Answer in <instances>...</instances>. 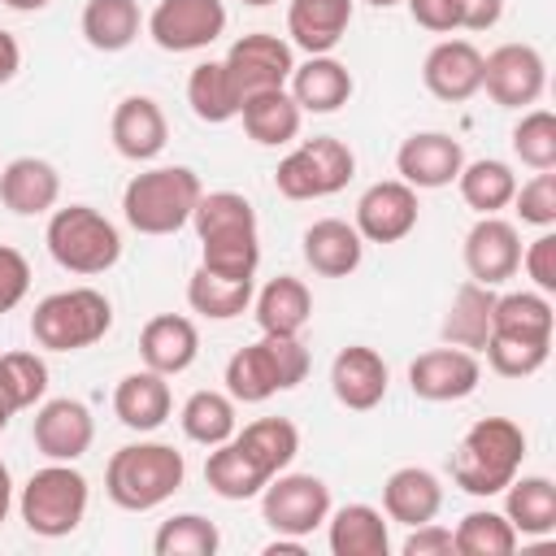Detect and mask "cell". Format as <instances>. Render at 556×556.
I'll return each mask as SVG.
<instances>
[{
	"label": "cell",
	"mask_w": 556,
	"mask_h": 556,
	"mask_svg": "<svg viewBox=\"0 0 556 556\" xmlns=\"http://www.w3.org/2000/svg\"><path fill=\"white\" fill-rule=\"evenodd\" d=\"M191 226L200 235V265L222 278H256L261 265V230L256 208L239 191H208L200 195Z\"/></svg>",
	"instance_id": "cell-1"
},
{
	"label": "cell",
	"mask_w": 556,
	"mask_h": 556,
	"mask_svg": "<svg viewBox=\"0 0 556 556\" xmlns=\"http://www.w3.org/2000/svg\"><path fill=\"white\" fill-rule=\"evenodd\" d=\"M521 460H526V430L513 417H478L460 434L447 469L465 495L491 500L521 473Z\"/></svg>",
	"instance_id": "cell-2"
},
{
	"label": "cell",
	"mask_w": 556,
	"mask_h": 556,
	"mask_svg": "<svg viewBox=\"0 0 556 556\" xmlns=\"http://www.w3.org/2000/svg\"><path fill=\"white\" fill-rule=\"evenodd\" d=\"M187 478V460L174 443H156V439H139L126 443L109 456L104 465V491L117 508L126 513H148L161 508Z\"/></svg>",
	"instance_id": "cell-3"
},
{
	"label": "cell",
	"mask_w": 556,
	"mask_h": 556,
	"mask_svg": "<svg viewBox=\"0 0 556 556\" xmlns=\"http://www.w3.org/2000/svg\"><path fill=\"white\" fill-rule=\"evenodd\" d=\"M204 187L195 169L187 165H156L126 182L122 191V217L139 235H174L191 222Z\"/></svg>",
	"instance_id": "cell-4"
},
{
	"label": "cell",
	"mask_w": 556,
	"mask_h": 556,
	"mask_svg": "<svg viewBox=\"0 0 556 556\" xmlns=\"http://www.w3.org/2000/svg\"><path fill=\"white\" fill-rule=\"evenodd\" d=\"M308 374V348L300 334H261L226 361V395L235 404H265L278 391L300 387Z\"/></svg>",
	"instance_id": "cell-5"
},
{
	"label": "cell",
	"mask_w": 556,
	"mask_h": 556,
	"mask_svg": "<svg viewBox=\"0 0 556 556\" xmlns=\"http://www.w3.org/2000/svg\"><path fill=\"white\" fill-rule=\"evenodd\" d=\"M113 326V304L96 287H70L52 291L30 313V339L48 352H83L100 343Z\"/></svg>",
	"instance_id": "cell-6"
},
{
	"label": "cell",
	"mask_w": 556,
	"mask_h": 556,
	"mask_svg": "<svg viewBox=\"0 0 556 556\" xmlns=\"http://www.w3.org/2000/svg\"><path fill=\"white\" fill-rule=\"evenodd\" d=\"M43 243L52 252V261L70 274H104L117 265L122 256V235L117 226L91 208V204H65V208H52L48 217V230H43Z\"/></svg>",
	"instance_id": "cell-7"
},
{
	"label": "cell",
	"mask_w": 556,
	"mask_h": 556,
	"mask_svg": "<svg viewBox=\"0 0 556 556\" xmlns=\"http://www.w3.org/2000/svg\"><path fill=\"white\" fill-rule=\"evenodd\" d=\"M87 478L70 465V460H48L43 469H35L17 495V513L26 521L30 534L39 539H65L83 526L87 517Z\"/></svg>",
	"instance_id": "cell-8"
},
{
	"label": "cell",
	"mask_w": 556,
	"mask_h": 556,
	"mask_svg": "<svg viewBox=\"0 0 556 556\" xmlns=\"http://www.w3.org/2000/svg\"><path fill=\"white\" fill-rule=\"evenodd\" d=\"M352 174H356L352 148L334 135H313L278 161L274 187L287 200H326V195L343 191L352 182Z\"/></svg>",
	"instance_id": "cell-9"
},
{
	"label": "cell",
	"mask_w": 556,
	"mask_h": 556,
	"mask_svg": "<svg viewBox=\"0 0 556 556\" xmlns=\"http://www.w3.org/2000/svg\"><path fill=\"white\" fill-rule=\"evenodd\" d=\"M261 517L274 534L308 539L330 517V486L317 473H274L261 491Z\"/></svg>",
	"instance_id": "cell-10"
},
{
	"label": "cell",
	"mask_w": 556,
	"mask_h": 556,
	"mask_svg": "<svg viewBox=\"0 0 556 556\" xmlns=\"http://www.w3.org/2000/svg\"><path fill=\"white\" fill-rule=\"evenodd\" d=\"M547 87V61L534 43H500L482 56V91L500 109H530Z\"/></svg>",
	"instance_id": "cell-11"
},
{
	"label": "cell",
	"mask_w": 556,
	"mask_h": 556,
	"mask_svg": "<svg viewBox=\"0 0 556 556\" xmlns=\"http://www.w3.org/2000/svg\"><path fill=\"white\" fill-rule=\"evenodd\" d=\"M239 100L256 96V91H274V87H287L291 70H295V52L287 39L269 35V30H252L243 39L230 43V52L222 56Z\"/></svg>",
	"instance_id": "cell-12"
},
{
	"label": "cell",
	"mask_w": 556,
	"mask_h": 556,
	"mask_svg": "<svg viewBox=\"0 0 556 556\" xmlns=\"http://www.w3.org/2000/svg\"><path fill=\"white\" fill-rule=\"evenodd\" d=\"M226 30V4L222 0H156L148 17V35L165 52H200L217 43Z\"/></svg>",
	"instance_id": "cell-13"
},
{
	"label": "cell",
	"mask_w": 556,
	"mask_h": 556,
	"mask_svg": "<svg viewBox=\"0 0 556 556\" xmlns=\"http://www.w3.org/2000/svg\"><path fill=\"white\" fill-rule=\"evenodd\" d=\"M417 191L400 178H387V182H374L361 191L356 200V230L365 243H400L417 230Z\"/></svg>",
	"instance_id": "cell-14"
},
{
	"label": "cell",
	"mask_w": 556,
	"mask_h": 556,
	"mask_svg": "<svg viewBox=\"0 0 556 556\" xmlns=\"http://www.w3.org/2000/svg\"><path fill=\"white\" fill-rule=\"evenodd\" d=\"M482 382V365H478V352H465V348H430L421 352L413 365H408V387L417 400H430V404H452V400H465L473 395Z\"/></svg>",
	"instance_id": "cell-15"
},
{
	"label": "cell",
	"mask_w": 556,
	"mask_h": 556,
	"mask_svg": "<svg viewBox=\"0 0 556 556\" xmlns=\"http://www.w3.org/2000/svg\"><path fill=\"white\" fill-rule=\"evenodd\" d=\"M460 165H465V148H460V139H452L443 130H417L395 152V174L413 191L452 187L456 174H460Z\"/></svg>",
	"instance_id": "cell-16"
},
{
	"label": "cell",
	"mask_w": 556,
	"mask_h": 556,
	"mask_svg": "<svg viewBox=\"0 0 556 556\" xmlns=\"http://www.w3.org/2000/svg\"><path fill=\"white\" fill-rule=\"evenodd\" d=\"M465 269L482 287H500L521 269V235L500 213L478 217L465 235Z\"/></svg>",
	"instance_id": "cell-17"
},
{
	"label": "cell",
	"mask_w": 556,
	"mask_h": 556,
	"mask_svg": "<svg viewBox=\"0 0 556 556\" xmlns=\"http://www.w3.org/2000/svg\"><path fill=\"white\" fill-rule=\"evenodd\" d=\"M30 439L35 447L48 456V460H78L87 456L91 439H96V421H91V408L83 400H43L35 408V426H30Z\"/></svg>",
	"instance_id": "cell-18"
},
{
	"label": "cell",
	"mask_w": 556,
	"mask_h": 556,
	"mask_svg": "<svg viewBox=\"0 0 556 556\" xmlns=\"http://www.w3.org/2000/svg\"><path fill=\"white\" fill-rule=\"evenodd\" d=\"M421 83L443 104H465L482 91V52L469 39H439L421 61Z\"/></svg>",
	"instance_id": "cell-19"
},
{
	"label": "cell",
	"mask_w": 556,
	"mask_h": 556,
	"mask_svg": "<svg viewBox=\"0 0 556 556\" xmlns=\"http://www.w3.org/2000/svg\"><path fill=\"white\" fill-rule=\"evenodd\" d=\"M387 382H391L387 361H382L374 348H365V343H348V348H339L334 361H330V391H334V400H339L343 408H352V413L378 408V404L387 400Z\"/></svg>",
	"instance_id": "cell-20"
},
{
	"label": "cell",
	"mask_w": 556,
	"mask_h": 556,
	"mask_svg": "<svg viewBox=\"0 0 556 556\" xmlns=\"http://www.w3.org/2000/svg\"><path fill=\"white\" fill-rule=\"evenodd\" d=\"M109 139H113L117 156H126V161H152V156H161V148L169 139V122H165V113H161V104L152 96H126L113 109Z\"/></svg>",
	"instance_id": "cell-21"
},
{
	"label": "cell",
	"mask_w": 556,
	"mask_h": 556,
	"mask_svg": "<svg viewBox=\"0 0 556 556\" xmlns=\"http://www.w3.org/2000/svg\"><path fill=\"white\" fill-rule=\"evenodd\" d=\"M139 356H143L148 369H156L165 378L191 369L195 356H200V330H195V321L182 317V313H156L139 330Z\"/></svg>",
	"instance_id": "cell-22"
},
{
	"label": "cell",
	"mask_w": 556,
	"mask_h": 556,
	"mask_svg": "<svg viewBox=\"0 0 556 556\" xmlns=\"http://www.w3.org/2000/svg\"><path fill=\"white\" fill-rule=\"evenodd\" d=\"M61 200V174L43 156H17L0 169V204L17 217L52 213Z\"/></svg>",
	"instance_id": "cell-23"
},
{
	"label": "cell",
	"mask_w": 556,
	"mask_h": 556,
	"mask_svg": "<svg viewBox=\"0 0 556 556\" xmlns=\"http://www.w3.org/2000/svg\"><path fill=\"white\" fill-rule=\"evenodd\" d=\"M113 413H117V421H122L126 430H139V434L165 426L169 413H174V395H169L165 374H156V369H148V365L135 369V374H126V378L113 387Z\"/></svg>",
	"instance_id": "cell-24"
},
{
	"label": "cell",
	"mask_w": 556,
	"mask_h": 556,
	"mask_svg": "<svg viewBox=\"0 0 556 556\" xmlns=\"http://www.w3.org/2000/svg\"><path fill=\"white\" fill-rule=\"evenodd\" d=\"M352 87H356L352 83V70L343 61H334L330 52L308 56L287 78V91L300 104V113H334V109H343L352 100Z\"/></svg>",
	"instance_id": "cell-25"
},
{
	"label": "cell",
	"mask_w": 556,
	"mask_h": 556,
	"mask_svg": "<svg viewBox=\"0 0 556 556\" xmlns=\"http://www.w3.org/2000/svg\"><path fill=\"white\" fill-rule=\"evenodd\" d=\"M352 4L356 0H291L287 4V35L295 48H304L308 56L334 52L339 39L352 26Z\"/></svg>",
	"instance_id": "cell-26"
},
{
	"label": "cell",
	"mask_w": 556,
	"mask_h": 556,
	"mask_svg": "<svg viewBox=\"0 0 556 556\" xmlns=\"http://www.w3.org/2000/svg\"><path fill=\"white\" fill-rule=\"evenodd\" d=\"M300 248H304L308 269L321 274V278H348V274L361 265V256H365L361 230H356L352 222H343V217H321V222H313V226L304 230Z\"/></svg>",
	"instance_id": "cell-27"
},
{
	"label": "cell",
	"mask_w": 556,
	"mask_h": 556,
	"mask_svg": "<svg viewBox=\"0 0 556 556\" xmlns=\"http://www.w3.org/2000/svg\"><path fill=\"white\" fill-rule=\"evenodd\" d=\"M439 508H443V486L421 465H404V469H395L382 482V513H387V521H400V526L413 530V526L434 521Z\"/></svg>",
	"instance_id": "cell-28"
},
{
	"label": "cell",
	"mask_w": 556,
	"mask_h": 556,
	"mask_svg": "<svg viewBox=\"0 0 556 556\" xmlns=\"http://www.w3.org/2000/svg\"><path fill=\"white\" fill-rule=\"evenodd\" d=\"M252 313H256L261 334H300L313 317V295L300 278L278 274L261 291H252Z\"/></svg>",
	"instance_id": "cell-29"
},
{
	"label": "cell",
	"mask_w": 556,
	"mask_h": 556,
	"mask_svg": "<svg viewBox=\"0 0 556 556\" xmlns=\"http://www.w3.org/2000/svg\"><path fill=\"white\" fill-rule=\"evenodd\" d=\"M326 543L334 556H387V517L374 504H343L326 517Z\"/></svg>",
	"instance_id": "cell-30"
},
{
	"label": "cell",
	"mask_w": 556,
	"mask_h": 556,
	"mask_svg": "<svg viewBox=\"0 0 556 556\" xmlns=\"http://www.w3.org/2000/svg\"><path fill=\"white\" fill-rule=\"evenodd\" d=\"M239 117H243L248 139L261 143V148H282V143H291V139L300 135V122H304V113H300V104L291 100L287 87L248 96V100L239 104Z\"/></svg>",
	"instance_id": "cell-31"
},
{
	"label": "cell",
	"mask_w": 556,
	"mask_h": 556,
	"mask_svg": "<svg viewBox=\"0 0 556 556\" xmlns=\"http://www.w3.org/2000/svg\"><path fill=\"white\" fill-rule=\"evenodd\" d=\"M491 308H495V287H482L473 278L460 282L443 313V343L482 352V343L491 339Z\"/></svg>",
	"instance_id": "cell-32"
},
{
	"label": "cell",
	"mask_w": 556,
	"mask_h": 556,
	"mask_svg": "<svg viewBox=\"0 0 556 556\" xmlns=\"http://www.w3.org/2000/svg\"><path fill=\"white\" fill-rule=\"evenodd\" d=\"M252 291H256V278H222L204 265H195L187 278V304H191V313H200L208 321H230V317L248 313Z\"/></svg>",
	"instance_id": "cell-33"
},
{
	"label": "cell",
	"mask_w": 556,
	"mask_h": 556,
	"mask_svg": "<svg viewBox=\"0 0 556 556\" xmlns=\"http://www.w3.org/2000/svg\"><path fill=\"white\" fill-rule=\"evenodd\" d=\"M504 517L513 521L517 534H552L556 530V486L552 478L543 473H530V478H513L504 491Z\"/></svg>",
	"instance_id": "cell-34"
},
{
	"label": "cell",
	"mask_w": 556,
	"mask_h": 556,
	"mask_svg": "<svg viewBox=\"0 0 556 556\" xmlns=\"http://www.w3.org/2000/svg\"><path fill=\"white\" fill-rule=\"evenodd\" d=\"M78 26L96 52H126L139 39L143 13H139V0H87Z\"/></svg>",
	"instance_id": "cell-35"
},
{
	"label": "cell",
	"mask_w": 556,
	"mask_h": 556,
	"mask_svg": "<svg viewBox=\"0 0 556 556\" xmlns=\"http://www.w3.org/2000/svg\"><path fill=\"white\" fill-rule=\"evenodd\" d=\"M235 443L248 452V460H252L265 478H274V473H282V469L295 460V452H300V430H295V421H287V417H256V421H248L243 430H235Z\"/></svg>",
	"instance_id": "cell-36"
},
{
	"label": "cell",
	"mask_w": 556,
	"mask_h": 556,
	"mask_svg": "<svg viewBox=\"0 0 556 556\" xmlns=\"http://www.w3.org/2000/svg\"><path fill=\"white\" fill-rule=\"evenodd\" d=\"M456 187H460V200L478 213V217H491L500 208L513 204V191H517V174L508 161H495V156H482V161H465L460 174H456Z\"/></svg>",
	"instance_id": "cell-37"
},
{
	"label": "cell",
	"mask_w": 556,
	"mask_h": 556,
	"mask_svg": "<svg viewBox=\"0 0 556 556\" xmlns=\"http://www.w3.org/2000/svg\"><path fill=\"white\" fill-rule=\"evenodd\" d=\"M552 321H556V313H552V300L543 291H508V295H495L491 334L552 343Z\"/></svg>",
	"instance_id": "cell-38"
},
{
	"label": "cell",
	"mask_w": 556,
	"mask_h": 556,
	"mask_svg": "<svg viewBox=\"0 0 556 556\" xmlns=\"http://www.w3.org/2000/svg\"><path fill=\"white\" fill-rule=\"evenodd\" d=\"M204 482L213 495L222 500H256L265 491V473L248 460V452L235 443V434L217 447H208V460H204Z\"/></svg>",
	"instance_id": "cell-39"
},
{
	"label": "cell",
	"mask_w": 556,
	"mask_h": 556,
	"mask_svg": "<svg viewBox=\"0 0 556 556\" xmlns=\"http://www.w3.org/2000/svg\"><path fill=\"white\" fill-rule=\"evenodd\" d=\"M187 104H191V113L200 122L222 126V122L239 117V104L243 100H239V91H235V83H230V74H226L222 61H200L187 74Z\"/></svg>",
	"instance_id": "cell-40"
},
{
	"label": "cell",
	"mask_w": 556,
	"mask_h": 556,
	"mask_svg": "<svg viewBox=\"0 0 556 556\" xmlns=\"http://www.w3.org/2000/svg\"><path fill=\"white\" fill-rule=\"evenodd\" d=\"M178 421H182V434L191 443H200V447H217V443H226L239 430L235 400L226 391H195V395H187Z\"/></svg>",
	"instance_id": "cell-41"
},
{
	"label": "cell",
	"mask_w": 556,
	"mask_h": 556,
	"mask_svg": "<svg viewBox=\"0 0 556 556\" xmlns=\"http://www.w3.org/2000/svg\"><path fill=\"white\" fill-rule=\"evenodd\" d=\"M517 530L504 513H491V508H473L460 517V526L452 530V547L456 556H508L517 547Z\"/></svg>",
	"instance_id": "cell-42"
},
{
	"label": "cell",
	"mask_w": 556,
	"mask_h": 556,
	"mask_svg": "<svg viewBox=\"0 0 556 556\" xmlns=\"http://www.w3.org/2000/svg\"><path fill=\"white\" fill-rule=\"evenodd\" d=\"M217 547H222V534L200 513H174L152 534V552L156 556H213Z\"/></svg>",
	"instance_id": "cell-43"
},
{
	"label": "cell",
	"mask_w": 556,
	"mask_h": 556,
	"mask_svg": "<svg viewBox=\"0 0 556 556\" xmlns=\"http://www.w3.org/2000/svg\"><path fill=\"white\" fill-rule=\"evenodd\" d=\"M513 152L530 169H556V113L552 109H526L513 126Z\"/></svg>",
	"instance_id": "cell-44"
},
{
	"label": "cell",
	"mask_w": 556,
	"mask_h": 556,
	"mask_svg": "<svg viewBox=\"0 0 556 556\" xmlns=\"http://www.w3.org/2000/svg\"><path fill=\"white\" fill-rule=\"evenodd\" d=\"M486 352V365L500 374V378H530L547 365V352L552 343H539V339H513V334H491L482 343Z\"/></svg>",
	"instance_id": "cell-45"
},
{
	"label": "cell",
	"mask_w": 556,
	"mask_h": 556,
	"mask_svg": "<svg viewBox=\"0 0 556 556\" xmlns=\"http://www.w3.org/2000/svg\"><path fill=\"white\" fill-rule=\"evenodd\" d=\"M513 208H517V217H521L526 226L552 230V226H556V174H552V169H539L530 182H517Z\"/></svg>",
	"instance_id": "cell-46"
},
{
	"label": "cell",
	"mask_w": 556,
	"mask_h": 556,
	"mask_svg": "<svg viewBox=\"0 0 556 556\" xmlns=\"http://www.w3.org/2000/svg\"><path fill=\"white\" fill-rule=\"evenodd\" d=\"M0 361H4V369L13 378V387H17L22 408H35L43 400V391H48V365L35 352H4Z\"/></svg>",
	"instance_id": "cell-47"
},
{
	"label": "cell",
	"mask_w": 556,
	"mask_h": 556,
	"mask_svg": "<svg viewBox=\"0 0 556 556\" xmlns=\"http://www.w3.org/2000/svg\"><path fill=\"white\" fill-rule=\"evenodd\" d=\"M30 291V265L17 248L0 243V313H13Z\"/></svg>",
	"instance_id": "cell-48"
},
{
	"label": "cell",
	"mask_w": 556,
	"mask_h": 556,
	"mask_svg": "<svg viewBox=\"0 0 556 556\" xmlns=\"http://www.w3.org/2000/svg\"><path fill=\"white\" fill-rule=\"evenodd\" d=\"M521 265H526L530 282H534V291L552 295V291H556V235L543 230V235L521 252Z\"/></svg>",
	"instance_id": "cell-49"
},
{
	"label": "cell",
	"mask_w": 556,
	"mask_h": 556,
	"mask_svg": "<svg viewBox=\"0 0 556 556\" xmlns=\"http://www.w3.org/2000/svg\"><path fill=\"white\" fill-rule=\"evenodd\" d=\"M404 556H452V530L439 526V521H426V526H413V534L404 539L400 547Z\"/></svg>",
	"instance_id": "cell-50"
},
{
	"label": "cell",
	"mask_w": 556,
	"mask_h": 556,
	"mask_svg": "<svg viewBox=\"0 0 556 556\" xmlns=\"http://www.w3.org/2000/svg\"><path fill=\"white\" fill-rule=\"evenodd\" d=\"M413 22L430 35H452L456 30V4L452 0H404Z\"/></svg>",
	"instance_id": "cell-51"
},
{
	"label": "cell",
	"mask_w": 556,
	"mask_h": 556,
	"mask_svg": "<svg viewBox=\"0 0 556 556\" xmlns=\"http://www.w3.org/2000/svg\"><path fill=\"white\" fill-rule=\"evenodd\" d=\"M456 30H491L504 17V0H452Z\"/></svg>",
	"instance_id": "cell-52"
},
{
	"label": "cell",
	"mask_w": 556,
	"mask_h": 556,
	"mask_svg": "<svg viewBox=\"0 0 556 556\" xmlns=\"http://www.w3.org/2000/svg\"><path fill=\"white\" fill-rule=\"evenodd\" d=\"M17 70H22V48H17V39L9 30H0V87L13 83Z\"/></svg>",
	"instance_id": "cell-53"
},
{
	"label": "cell",
	"mask_w": 556,
	"mask_h": 556,
	"mask_svg": "<svg viewBox=\"0 0 556 556\" xmlns=\"http://www.w3.org/2000/svg\"><path fill=\"white\" fill-rule=\"evenodd\" d=\"M13 413H22V400H17V387H13V378H9V369L0 361V434L9 430Z\"/></svg>",
	"instance_id": "cell-54"
},
{
	"label": "cell",
	"mask_w": 556,
	"mask_h": 556,
	"mask_svg": "<svg viewBox=\"0 0 556 556\" xmlns=\"http://www.w3.org/2000/svg\"><path fill=\"white\" fill-rule=\"evenodd\" d=\"M9 508H13V478H9V465L0 460V521L9 517Z\"/></svg>",
	"instance_id": "cell-55"
},
{
	"label": "cell",
	"mask_w": 556,
	"mask_h": 556,
	"mask_svg": "<svg viewBox=\"0 0 556 556\" xmlns=\"http://www.w3.org/2000/svg\"><path fill=\"white\" fill-rule=\"evenodd\" d=\"M4 9H13V13H39V9H48L52 0H0Z\"/></svg>",
	"instance_id": "cell-56"
},
{
	"label": "cell",
	"mask_w": 556,
	"mask_h": 556,
	"mask_svg": "<svg viewBox=\"0 0 556 556\" xmlns=\"http://www.w3.org/2000/svg\"><path fill=\"white\" fill-rule=\"evenodd\" d=\"M365 4H374V9H395V4H404V0H365Z\"/></svg>",
	"instance_id": "cell-57"
},
{
	"label": "cell",
	"mask_w": 556,
	"mask_h": 556,
	"mask_svg": "<svg viewBox=\"0 0 556 556\" xmlns=\"http://www.w3.org/2000/svg\"><path fill=\"white\" fill-rule=\"evenodd\" d=\"M243 4H252V9H265V4H278V0H243Z\"/></svg>",
	"instance_id": "cell-58"
}]
</instances>
